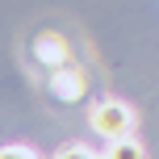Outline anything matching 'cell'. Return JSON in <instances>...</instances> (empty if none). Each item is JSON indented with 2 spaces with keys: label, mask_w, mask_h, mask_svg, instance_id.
Here are the masks:
<instances>
[{
  "label": "cell",
  "mask_w": 159,
  "mask_h": 159,
  "mask_svg": "<svg viewBox=\"0 0 159 159\" xmlns=\"http://www.w3.org/2000/svg\"><path fill=\"white\" fill-rule=\"evenodd\" d=\"M0 159H34V155L21 151V147H8V151H0Z\"/></svg>",
  "instance_id": "obj_3"
},
{
  "label": "cell",
  "mask_w": 159,
  "mask_h": 159,
  "mask_svg": "<svg viewBox=\"0 0 159 159\" xmlns=\"http://www.w3.org/2000/svg\"><path fill=\"white\" fill-rule=\"evenodd\" d=\"M96 126H101L105 134H126L130 113H126V109H117V105H109V109H101V113H96Z\"/></svg>",
  "instance_id": "obj_1"
},
{
  "label": "cell",
  "mask_w": 159,
  "mask_h": 159,
  "mask_svg": "<svg viewBox=\"0 0 159 159\" xmlns=\"http://www.w3.org/2000/svg\"><path fill=\"white\" fill-rule=\"evenodd\" d=\"M109 159H143V151H138V143L126 138V143H117V147L109 151Z\"/></svg>",
  "instance_id": "obj_2"
}]
</instances>
